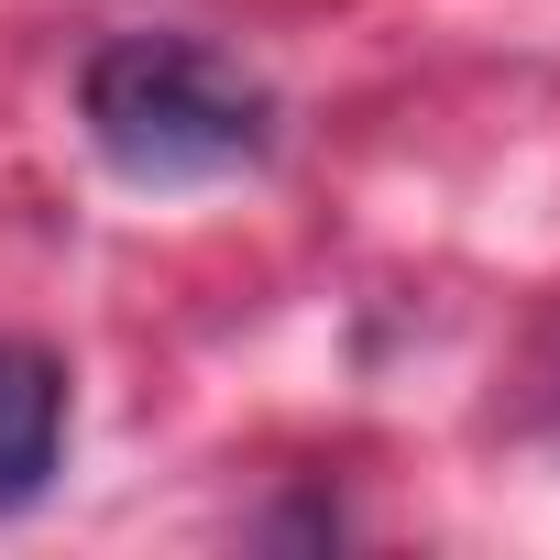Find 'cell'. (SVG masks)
Here are the masks:
<instances>
[{"label":"cell","instance_id":"obj_2","mask_svg":"<svg viewBox=\"0 0 560 560\" xmlns=\"http://www.w3.org/2000/svg\"><path fill=\"white\" fill-rule=\"evenodd\" d=\"M67 462V363L45 341H0V516H23Z\"/></svg>","mask_w":560,"mask_h":560},{"label":"cell","instance_id":"obj_1","mask_svg":"<svg viewBox=\"0 0 560 560\" xmlns=\"http://www.w3.org/2000/svg\"><path fill=\"white\" fill-rule=\"evenodd\" d=\"M78 121L100 143L110 176L132 187H209V176H253L287 132L275 89L198 45V34H110L78 67Z\"/></svg>","mask_w":560,"mask_h":560}]
</instances>
